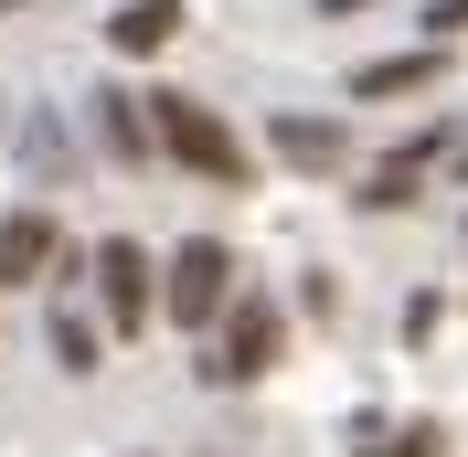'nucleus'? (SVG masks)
<instances>
[{"instance_id": "nucleus-2", "label": "nucleus", "mask_w": 468, "mask_h": 457, "mask_svg": "<svg viewBox=\"0 0 468 457\" xmlns=\"http://www.w3.org/2000/svg\"><path fill=\"white\" fill-rule=\"evenodd\" d=\"M277 351H288V309L266 298V287H234V309L213 319V341H203V383H256V372H277Z\"/></svg>"}, {"instance_id": "nucleus-10", "label": "nucleus", "mask_w": 468, "mask_h": 457, "mask_svg": "<svg viewBox=\"0 0 468 457\" xmlns=\"http://www.w3.org/2000/svg\"><path fill=\"white\" fill-rule=\"evenodd\" d=\"M351 447H362V457H437L447 436L426 426V415H415V426H383V415H362V426H351Z\"/></svg>"}, {"instance_id": "nucleus-11", "label": "nucleus", "mask_w": 468, "mask_h": 457, "mask_svg": "<svg viewBox=\"0 0 468 457\" xmlns=\"http://www.w3.org/2000/svg\"><path fill=\"white\" fill-rule=\"evenodd\" d=\"M54 362H64V372H96V362H107V319L54 309Z\"/></svg>"}, {"instance_id": "nucleus-8", "label": "nucleus", "mask_w": 468, "mask_h": 457, "mask_svg": "<svg viewBox=\"0 0 468 457\" xmlns=\"http://www.w3.org/2000/svg\"><path fill=\"white\" fill-rule=\"evenodd\" d=\"M437 75H447V43H415V54H373L362 75H351V96H362V107H383V96H426Z\"/></svg>"}, {"instance_id": "nucleus-1", "label": "nucleus", "mask_w": 468, "mask_h": 457, "mask_svg": "<svg viewBox=\"0 0 468 457\" xmlns=\"http://www.w3.org/2000/svg\"><path fill=\"white\" fill-rule=\"evenodd\" d=\"M149 128H160V160H181V171H203L213 192H245V171H256V160H245V139H234V128H224V117L203 107V96L160 86V96H149Z\"/></svg>"}, {"instance_id": "nucleus-9", "label": "nucleus", "mask_w": 468, "mask_h": 457, "mask_svg": "<svg viewBox=\"0 0 468 457\" xmlns=\"http://www.w3.org/2000/svg\"><path fill=\"white\" fill-rule=\"evenodd\" d=\"M107 43H117V54H171V43H181V0H117Z\"/></svg>"}, {"instance_id": "nucleus-12", "label": "nucleus", "mask_w": 468, "mask_h": 457, "mask_svg": "<svg viewBox=\"0 0 468 457\" xmlns=\"http://www.w3.org/2000/svg\"><path fill=\"white\" fill-rule=\"evenodd\" d=\"M415 192H426V171H405V160H383V171L362 181V192H351V202H362V213H405Z\"/></svg>"}, {"instance_id": "nucleus-15", "label": "nucleus", "mask_w": 468, "mask_h": 457, "mask_svg": "<svg viewBox=\"0 0 468 457\" xmlns=\"http://www.w3.org/2000/svg\"><path fill=\"white\" fill-rule=\"evenodd\" d=\"M458 181H468V149H458Z\"/></svg>"}, {"instance_id": "nucleus-3", "label": "nucleus", "mask_w": 468, "mask_h": 457, "mask_svg": "<svg viewBox=\"0 0 468 457\" xmlns=\"http://www.w3.org/2000/svg\"><path fill=\"white\" fill-rule=\"evenodd\" d=\"M224 309H234V256L213 245V234H192V245H171V266H160V319L203 341V330H213Z\"/></svg>"}, {"instance_id": "nucleus-14", "label": "nucleus", "mask_w": 468, "mask_h": 457, "mask_svg": "<svg viewBox=\"0 0 468 457\" xmlns=\"http://www.w3.org/2000/svg\"><path fill=\"white\" fill-rule=\"evenodd\" d=\"M341 11H383V0H320V22H341Z\"/></svg>"}, {"instance_id": "nucleus-5", "label": "nucleus", "mask_w": 468, "mask_h": 457, "mask_svg": "<svg viewBox=\"0 0 468 457\" xmlns=\"http://www.w3.org/2000/svg\"><path fill=\"white\" fill-rule=\"evenodd\" d=\"M86 128H96V149H107V160H128V171H139V160H160L149 96H128V86H96V96H86Z\"/></svg>"}, {"instance_id": "nucleus-6", "label": "nucleus", "mask_w": 468, "mask_h": 457, "mask_svg": "<svg viewBox=\"0 0 468 457\" xmlns=\"http://www.w3.org/2000/svg\"><path fill=\"white\" fill-rule=\"evenodd\" d=\"M64 266V224L54 213H0V287H43Z\"/></svg>"}, {"instance_id": "nucleus-16", "label": "nucleus", "mask_w": 468, "mask_h": 457, "mask_svg": "<svg viewBox=\"0 0 468 457\" xmlns=\"http://www.w3.org/2000/svg\"><path fill=\"white\" fill-rule=\"evenodd\" d=\"M0 11H22V0H0Z\"/></svg>"}, {"instance_id": "nucleus-4", "label": "nucleus", "mask_w": 468, "mask_h": 457, "mask_svg": "<svg viewBox=\"0 0 468 457\" xmlns=\"http://www.w3.org/2000/svg\"><path fill=\"white\" fill-rule=\"evenodd\" d=\"M96 319H107L117 341L160 319V256H149V245H128V234L96 245Z\"/></svg>"}, {"instance_id": "nucleus-13", "label": "nucleus", "mask_w": 468, "mask_h": 457, "mask_svg": "<svg viewBox=\"0 0 468 457\" xmlns=\"http://www.w3.org/2000/svg\"><path fill=\"white\" fill-rule=\"evenodd\" d=\"M468 32V0H426V43H458Z\"/></svg>"}, {"instance_id": "nucleus-7", "label": "nucleus", "mask_w": 468, "mask_h": 457, "mask_svg": "<svg viewBox=\"0 0 468 457\" xmlns=\"http://www.w3.org/2000/svg\"><path fill=\"white\" fill-rule=\"evenodd\" d=\"M266 149H277L288 171H341L351 128H341V117H288V107H277V117H266Z\"/></svg>"}]
</instances>
